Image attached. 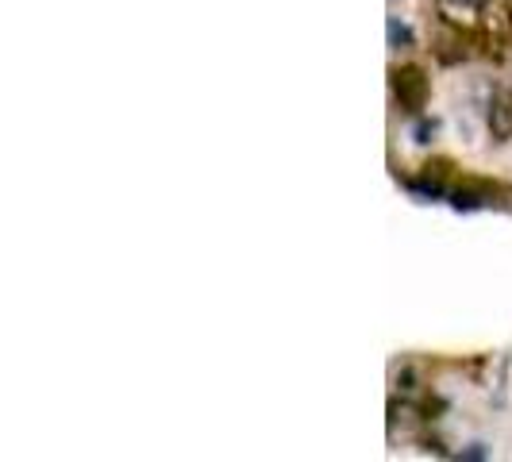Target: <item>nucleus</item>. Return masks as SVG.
<instances>
[{"label": "nucleus", "mask_w": 512, "mask_h": 462, "mask_svg": "<svg viewBox=\"0 0 512 462\" xmlns=\"http://www.w3.org/2000/svg\"><path fill=\"white\" fill-rule=\"evenodd\" d=\"M436 135H439V120H428V116H420V120L412 124V143H420V147H428Z\"/></svg>", "instance_id": "6"}, {"label": "nucleus", "mask_w": 512, "mask_h": 462, "mask_svg": "<svg viewBox=\"0 0 512 462\" xmlns=\"http://www.w3.org/2000/svg\"><path fill=\"white\" fill-rule=\"evenodd\" d=\"M486 128L493 143L512 139V89H493V97L486 104Z\"/></svg>", "instance_id": "3"}, {"label": "nucleus", "mask_w": 512, "mask_h": 462, "mask_svg": "<svg viewBox=\"0 0 512 462\" xmlns=\"http://www.w3.org/2000/svg\"><path fill=\"white\" fill-rule=\"evenodd\" d=\"M401 185L409 189L416 201H424V205H436V201H447V197H451L447 178H439L432 170H424V174H416V178H405Z\"/></svg>", "instance_id": "4"}, {"label": "nucleus", "mask_w": 512, "mask_h": 462, "mask_svg": "<svg viewBox=\"0 0 512 462\" xmlns=\"http://www.w3.org/2000/svg\"><path fill=\"white\" fill-rule=\"evenodd\" d=\"M389 89H393V101L405 116H420L428 97H432V81L420 66H393L389 70Z\"/></svg>", "instance_id": "2"}, {"label": "nucleus", "mask_w": 512, "mask_h": 462, "mask_svg": "<svg viewBox=\"0 0 512 462\" xmlns=\"http://www.w3.org/2000/svg\"><path fill=\"white\" fill-rule=\"evenodd\" d=\"M447 205L455 212H482V208H512V189L501 181L486 178H462L459 185H451Z\"/></svg>", "instance_id": "1"}, {"label": "nucleus", "mask_w": 512, "mask_h": 462, "mask_svg": "<svg viewBox=\"0 0 512 462\" xmlns=\"http://www.w3.org/2000/svg\"><path fill=\"white\" fill-rule=\"evenodd\" d=\"M443 4H451V8H482L486 0H443Z\"/></svg>", "instance_id": "8"}, {"label": "nucleus", "mask_w": 512, "mask_h": 462, "mask_svg": "<svg viewBox=\"0 0 512 462\" xmlns=\"http://www.w3.org/2000/svg\"><path fill=\"white\" fill-rule=\"evenodd\" d=\"M459 459H466V462H482V459H489V447L486 443H466L459 451Z\"/></svg>", "instance_id": "7"}, {"label": "nucleus", "mask_w": 512, "mask_h": 462, "mask_svg": "<svg viewBox=\"0 0 512 462\" xmlns=\"http://www.w3.org/2000/svg\"><path fill=\"white\" fill-rule=\"evenodd\" d=\"M385 39H389L393 51H412V47H416V31H412V24H405L401 16H389V20H385Z\"/></svg>", "instance_id": "5"}]
</instances>
